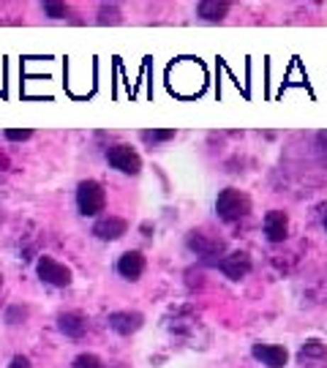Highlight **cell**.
<instances>
[{
	"instance_id": "1",
	"label": "cell",
	"mask_w": 327,
	"mask_h": 368,
	"mask_svg": "<svg viewBox=\"0 0 327 368\" xmlns=\"http://www.w3.org/2000/svg\"><path fill=\"white\" fill-rule=\"evenodd\" d=\"M216 213L226 224L240 221V218H245L251 213V199L243 191H238V189H224L218 194V199H216Z\"/></svg>"
},
{
	"instance_id": "2",
	"label": "cell",
	"mask_w": 327,
	"mask_h": 368,
	"mask_svg": "<svg viewBox=\"0 0 327 368\" xmlns=\"http://www.w3.org/2000/svg\"><path fill=\"white\" fill-rule=\"evenodd\" d=\"M77 208L82 216H99L106 208V191L99 180H82L77 186Z\"/></svg>"
},
{
	"instance_id": "3",
	"label": "cell",
	"mask_w": 327,
	"mask_h": 368,
	"mask_svg": "<svg viewBox=\"0 0 327 368\" xmlns=\"http://www.w3.org/2000/svg\"><path fill=\"white\" fill-rule=\"evenodd\" d=\"M106 161H109L112 169H118L123 175H139V172H142V158H139L137 150H134L131 145H126V142L112 145V147L106 150Z\"/></svg>"
},
{
	"instance_id": "4",
	"label": "cell",
	"mask_w": 327,
	"mask_h": 368,
	"mask_svg": "<svg viewBox=\"0 0 327 368\" xmlns=\"http://www.w3.org/2000/svg\"><path fill=\"white\" fill-rule=\"evenodd\" d=\"M35 273H38V279L44 281V284L57 286V289H63V286H69L71 284V270L66 264L57 262V260H52V257H38Z\"/></svg>"
},
{
	"instance_id": "5",
	"label": "cell",
	"mask_w": 327,
	"mask_h": 368,
	"mask_svg": "<svg viewBox=\"0 0 327 368\" xmlns=\"http://www.w3.org/2000/svg\"><path fill=\"white\" fill-rule=\"evenodd\" d=\"M189 248L196 254V257H218V254H224V240L221 238H213V235H207V232H191L189 235Z\"/></svg>"
},
{
	"instance_id": "6",
	"label": "cell",
	"mask_w": 327,
	"mask_h": 368,
	"mask_svg": "<svg viewBox=\"0 0 327 368\" xmlns=\"http://www.w3.org/2000/svg\"><path fill=\"white\" fill-rule=\"evenodd\" d=\"M126 232H128V224H126L123 218H118V216H104V218H99V221L93 224V235H96L99 240H104V243L121 240Z\"/></svg>"
},
{
	"instance_id": "7",
	"label": "cell",
	"mask_w": 327,
	"mask_h": 368,
	"mask_svg": "<svg viewBox=\"0 0 327 368\" xmlns=\"http://www.w3.org/2000/svg\"><path fill=\"white\" fill-rule=\"evenodd\" d=\"M106 322H109V328L118 335H131L145 325V316L139 311H112Z\"/></svg>"
},
{
	"instance_id": "8",
	"label": "cell",
	"mask_w": 327,
	"mask_h": 368,
	"mask_svg": "<svg viewBox=\"0 0 327 368\" xmlns=\"http://www.w3.org/2000/svg\"><path fill=\"white\" fill-rule=\"evenodd\" d=\"M218 267H221V273H224L226 279L240 281V279H245V276L251 273V257H248L245 251H235V254L224 257Z\"/></svg>"
},
{
	"instance_id": "9",
	"label": "cell",
	"mask_w": 327,
	"mask_h": 368,
	"mask_svg": "<svg viewBox=\"0 0 327 368\" xmlns=\"http://www.w3.org/2000/svg\"><path fill=\"white\" fill-rule=\"evenodd\" d=\"M254 357H257L262 366L267 368H284L289 360V352L278 344H254Z\"/></svg>"
},
{
	"instance_id": "10",
	"label": "cell",
	"mask_w": 327,
	"mask_h": 368,
	"mask_svg": "<svg viewBox=\"0 0 327 368\" xmlns=\"http://www.w3.org/2000/svg\"><path fill=\"white\" fill-rule=\"evenodd\" d=\"M287 235H289V218H287V213H281V211L267 213V216H265V238H267L270 243H284Z\"/></svg>"
},
{
	"instance_id": "11",
	"label": "cell",
	"mask_w": 327,
	"mask_h": 368,
	"mask_svg": "<svg viewBox=\"0 0 327 368\" xmlns=\"http://www.w3.org/2000/svg\"><path fill=\"white\" fill-rule=\"evenodd\" d=\"M118 273H121L126 281L142 279V273H145V257H142V251H126V254H121Z\"/></svg>"
},
{
	"instance_id": "12",
	"label": "cell",
	"mask_w": 327,
	"mask_h": 368,
	"mask_svg": "<svg viewBox=\"0 0 327 368\" xmlns=\"http://www.w3.org/2000/svg\"><path fill=\"white\" fill-rule=\"evenodd\" d=\"M57 330L63 335H69V338H82L87 333V322L82 314H77V311H66V314L57 316Z\"/></svg>"
},
{
	"instance_id": "13",
	"label": "cell",
	"mask_w": 327,
	"mask_h": 368,
	"mask_svg": "<svg viewBox=\"0 0 327 368\" xmlns=\"http://www.w3.org/2000/svg\"><path fill=\"white\" fill-rule=\"evenodd\" d=\"M229 3L226 0H202L199 6H196V17L207 19V22H218V19H224L229 14Z\"/></svg>"
},
{
	"instance_id": "14",
	"label": "cell",
	"mask_w": 327,
	"mask_h": 368,
	"mask_svg": "<svg viewBox=\"0 0 327 368\" xmlns=\"http://www.w3.org/2000/svg\"><path fill=\"white\" fill-rule=\"evenodd\" d=\"M28 316H31V308H28V306H22V303H14V306H9V308H6L3 319H6V325H22Z\"/></svg>"
},
{
	"instance_id": "15",
	"label": "cell",
	"mask_w": 327,
	"mask_h": 368,
	"mask_svg": "<svg viewBox=\"0 0 327 368\" xmlns=\"http://www.w3.org/2000/svg\"><path fill=\"white\" fill-rule=\"evenodd\" d=\"M142 140L145 142H170L174 140V128H148V131H142Z\"/></svg>"
},
{
	"instance_id": "16",
	"label": "cell",
	"mask_w": 327,
	"mask_h": 368,
	"mask_svg": "<svg viewBox=\"0 0 327 368\" xmlns=\"http://www.w3.org/2000/svg\"><path fill=\"white\" fill-rule=\"evenodd\" d=\"M71 368H104V360L99 355H90V352H82V355H77L74 357V363Z\"/></svg>"
},
{
	"instance_id": "17",
	"label": "cell",
	"mask_w": 327,
	"mask_h": 368,
	"mask_svg": "<svg viewBox=\"0 0 327 368\" xmlns=\"http://www.w3.org/2000/svg\"><path fill=\"white\" fill-rule=\"evenodd\" d=\"M99 22L101 25H118L121 22V9L118 6H101L99 9Z\"/></svg>"
},
{
	"instance_id": "18",
	"label": "cell",
	"mask_w": 327,
	"mask_h": 368,
	"mask_svg": "<svg viewBox=\"0 0 327 368\" xmlns=\"http://www.w3.org/2000/svg\"><path fill=\"white\" fill-rule=\"evenodd\" d=\"M3 137L9 142H28L33 137V131H31V128H6Z\"/></svg>"
},
{
	"instance_id": "19",
	"label": "cell",
	"mask_w": 327,
	"mask_h": 368,
	"mask_svg": "<svg viewBox=\"0 0 327 368\" xmlns=\"http://www.w3.org/2000/svg\"><path fill=\"white\" fill-rule=\"evenodd\" d=\"M44 14L52 19H63L69 17V6H63V3H44Z\"/></svg>"
},
{
	"instance_id": "20",
	"label": "cell",
	"mask_w": 327,
	"mask_h": 368,
	"mask_svg": "<svg viewBox=\"0 0 327 368\" xmlns=\"http://www.w3.org/2000/svg\"><path fill=\"white\" fill-rule=\"evenodd\" d=\"M325 355H327V347L325 344H319V341L303 344V357H325Z\"/></svg>"
},
{
	"instance_id": "21",
	"label": "cell",
	"mask_w": 327,
	"mask_h": 368,
	"mask_svg": "<svg viewBox=\"0 0 327 368\" xmlns=\"http://www.w3.org/2000/svg\"><path fill=\"white\" fill-rule=\"evenodd\" d=\"M9 368H31V360H28L25 355H17V357H11Z\"/></svg>"
},
{
	"instance_id": "22",
	"label": "cell",
	"mask_w": 327,
	"mask_h": 368,
	"mask_svg": "<svg viewBox=\"0 0 327 368\" xmlns=\"http://www.w3.org/2000/svg\"><path fill=\"white\" fill-rule=\"evenodd\" d=\"M322 227L327 229V211H325V216H322Z\"/></svg>"
},
{
	"instance_id": "23",
	"label": "cell",
	"mask_w": 327,
	"mask_h": 368,
	"mask_svg": "<svg viewBox=\"0 0 327 368\" xmlns=\"http://www.w3.org/2000/svg\"><path fill=\"white\" fill-rule=\"evenodd\" d=\"M0 289H3V276H0Z\"/></svg>"
}]
</instances>
